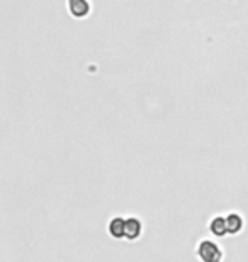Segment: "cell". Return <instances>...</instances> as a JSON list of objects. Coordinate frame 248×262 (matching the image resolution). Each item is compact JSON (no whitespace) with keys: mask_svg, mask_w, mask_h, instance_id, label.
Segmentation results:
<instances>
[{"mask_svg":"<svg viewBox=\"0 0 248 262\" xmlns=\"http://www.w3.org/2000/svg\"><path fill=\"white\" fill-rule=\"evenodd\" d=\"M197 255L202 262H221L223 259V252L214 242L209 240H202L197 247Z\"/></svg>","mask_w":248,"mask_h":262,"instance_id":"cell-1","label":"cell"},{"mask_svg":"<svg viewBox=\"0 0 248 262\" xmlns=\"http://www.w3.org/2000/svg\"><path fill=\"white\" fill-rule=\"evenodd\" d=\"M143 233V225L138 218L129 216L124 220V238L128 240H138Z\"/></svg>","mask_w":248,"mask_h":262,"instance_id":"cell-2","label":"cell"},{"mask_svg":"<svg viewBox=\"0 0 248 262\" xmlns=\"http://www.w3.org/2000/svg\"><path fill=\"white\" fill-rule=\"evenodd\" d=\"M107 230H109V235L112 238H116V240L124 238V218H121V216L112 218L109 222Z\"/></svg>","mask_w":248,"mask_h":262,"instance_id":"cell-3","label":"cell"},{"mask_svg":"<svg viewBox=\"0 0 248 262\" xmlns=\"http://www.w3.org/2000/svg\"><path fill=\"white\" fill-rule=\"evenodd\" d=\"M68 7H70V12L75 17H85L88 10H91L87 0H68Z\"/></svg>","mask_w":248,"mask_h":262,"instance_id":"cell-4","label":"cell"},{"mask_svg":"<svg viewBox=\"0 0 248 262\" xmlns=\"http://www.w3.org/2000/svg\"><path fill=\"white\" fill-rule=\"evenodd\" d=\"M209 228H211V232L216 235V237H223V235L228 233V227H226V218H223V216L214 218L213 222H211Z\"/></svg>","mask_w":248,"mask_h":262,"instance_id":"cell-5","label":"cell"},{"mask_svg":"<svg viewBox=\"0 0 248 262\" xmlns=\"http://www.w3.org/2000/svg\"><path fill=\"white\" fill-rule=\"evenodd\" d=\"M226 227H228V233H238L241 227H243V222L238 214L231 213L228 218H226Z\"/></svg>","mask_w":248,"mask_h":262,"instance_id":"cell-6","label":"cell"}]
</instances>
